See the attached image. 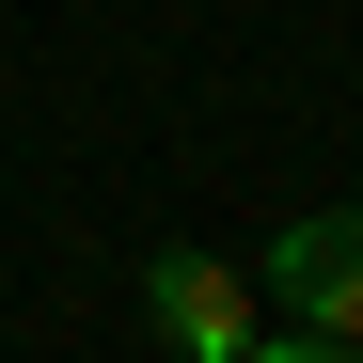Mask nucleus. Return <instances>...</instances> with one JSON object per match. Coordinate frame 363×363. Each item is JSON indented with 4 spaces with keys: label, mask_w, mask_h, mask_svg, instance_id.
Wrapping results in <instances>:
<instances>
[{
    "label": "nucleus",
    "mask_w": 363,
    "mask_h": 363,
    "mask_svg": "<svg viewBox=\"0 0 363 363\" xmlns=\"http://www.w3.org/2000/svg\"><path fill=\"white\" fill-rule=\"evenodd\" d=\"M143 316L174 332V363H237L269 316H253V269H221V253H143Z\"/></svg>",
    "instance_id": "f257e3e1"
},
{
    "label": "nucleus",
    "mask_w": 363,
    "mask_h": 363,
    "mask_svg": "<svg viewBox=\"0 0 363 363\" xmlns=\"http://www.w3.org/2000/svg\"><path fill=\"white\" fill-rule=\"evenodd\" d=\"M269 300H284L300 332H347L363 347V206L347 221H284L269 237Z\"/></svg>",
    "instance_id": "f03ea898"
},
{
    "label": "nucleus",
    "mask_w": 363,
    "mask_h": 363,
    "mask_svg": "<svg viewBox=\"0 0 363 363\" xmlns=\"http://www.w3.org/2000/svg\"><path fill=\"white\" fill-rule=\"evenodd\" d=\"M237 363H363V347H347V332H253Z\"/></svg>",
    "instance_id": "7ed1b4c3"
}]
</instances>
